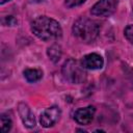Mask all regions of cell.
Returning a JSON list of instances; mask_svg holds the SVG:
<instances>
[{"label": "cell", "mask_w": 133, "mask_h": 133, "mask_svg": "<svg viewBox=\"0 0 133 133\" xmlns=\"http://www.w3.org/2000/svg\"><path fill=\"white\" fill-rule=\"evenodd\" d=\"M3 24L7 26H15L17 24V20L12 16H8L3 20Z\"/></svg>", "instance_id": "cell-14"}, {"label": "cell", "mask_w": 133, "mask_h": 133, "mask_svg": "<svg viewBox=\"0 0 133 133\" xmlns=\"http://www.w3.org/2000/svg\"><path fill=\"white\" fill-rule=\"evenodd\" d=\"M118 0H99L90 9V14L97 17H110L116 10Z\"/></svg>", "instance_id": "cell-4"}, {"label": "cell", "mask_w": 133, "mask_h": 133, "mask_svg": "<svg viewBox=\"0 0 133 133\" xmlns=\"http://www.w3.org/2000/svg\"><path fill=\"white\" fill-rule=\"evenodd\" d=\"M47 54H48V57L50 58L51 61L57 62L61 58V54H62L61 47L57 44H53L52 46H50L47 49Z\"/></svg>", "instance_id": "cell-10"}, {"label": "cell", "mask_w": 133, "mask_h": 133, "mask_svg": "<svg viewBox=\"0 0 133 133\" xmlns=\"http://www.w3.org/2000/svg\"><path fill=\"white\" fill-rule=\"evenodd\" d=\"M96 113V108L91 105L83 107V108H79L76 110L75 114H74V119L76 121V123H78L79 125H88Z\"/></svg>", "instance_id": "cell-7"}, {"label": "cell", "mask_w": 133, "mask_h": 133, "mask_svg": "<svg viewBox=\"0 0 133 133\" xmlns=\"http://www.w3.org/2000/svg\"><path fill=\"white\" fill-rule=\"evenodd\" d=\"M82 65L86 70H100L104 65V60L100 54L97 53H89L81 59Z\"/></svg>", "instance_id": "cell-8"}, {"label": "cell", "mask_w": 133, "mask_h": 133, "mask_svg": "<svg viewBox=\"0 0 133 133\" xmlns=\"http://www.w3.org/2000/svg\"><path fill=\"white\" fill-rule=\"evenodd\" d=\"M8 1H10V0H0V4H4V3L8 2Z\"/></svg>", "instance_id": "cell-15"}, {"label": "cell", "mask_w": 133, "mask_h": 133, "mask_svg": "<svg viewBox=\"0 0 133 133\" xmlns=\"http://www.w3.org/2000/svg\"><path fill=\"white\" fill-rule=\"evenodd\" d=\"M0 118H1V131L3 133L8 132L12 126V122H11L10 117L8 115H6L5 113H2Z\"/></svg>", "instance_id": "cell-11"}, {"label": "cell", "mask_w": 133, "mask_h": 133, "mask_svg": "<svg viewBox=\"0 0 133 133\" xmlns=\"http://www.w3.org/2000/svg\"><path fill=\"white\" fill-rule=\"evenodd\" d=\"M24 77L28 82H36L42 79L43 77V71L39 69H26L24 72Z\"/></svg>", "instance_id": "cell-9"}, {"label": "cell", "mask_w": 133, "mask_h": 133, "mask_svg": "<svg viewBox=\"0 0 133 133\" xmlns=\"http://www.w3.org/2000/svg\"><path fill=\"white\" fill-rule=\"evenodd\" d=\"M31 31L39 39L49 42L61 37L62 29L60 24L47 16H38L31 22Z\"/></svg>", "instance_id": "cell-1"}, {"label": "cell", "mask_w": 133, "mask_h": 133, "mask_svg": "<svg viewBox=\"0 0 133 133\" xmlns=\"http://www.w3.org/2000/svg\"><path fill=\"white\" fill-rule=\"evenodd\" d=\"M86 0H65L64 3L68 7L72 8V7H75V6H79L81 4H83Z\"/></svg>", "instance_id": "cell-13"}, {"label": "cell", "mask_w": 133, "mask_h": 133, "mask_svg": "<svg viewBox=\"0 0 133 133\" xmlns=\"http://www.w3.org/2000/svg\"><path fill=\"white\" fill-rule=\"evenodd\" d=\"M73 34L84 43L94 42L100 33V25L98 22L86 17H80L73 25Z\"/></svg>", "instance_id": "cell-2"}, {"label": "cell", "mask_w": 133, "mask_h": 133, "mask_svg": "<svg viewBox=\"0 0 133 133\" xmlns=\"http://www.w3.org/2000/svg\"><path fill=\"white\" fill-rule=\"evenodd\" d=\"M85 70L86 69L82 65L81 61L73 58L65 60L61 68L64 79L72 84H80L86 80L87 74Z\"/></svg>", "instance_id": "cell-3"}, {"label": "cell", "mask_w": 133, "mask_h": 133, "mask_svg": "<svg viewBox=\"0 0 133 133\" xmlns=\"http://www.w3.org/2000/svg\"><path fill=\"white\" fill-rule=\"evenodd\" d=\"M18 112H19V115H20L25 127L30 129V128H33L35 126L36 121H35L34 114L31 111L30 107L26 103L21 102L18 104Z\"/></svg>", "instance_id": "cell-6"}, {"label": "cell", "mask_w": 133, "mask_h": 133, "mask_svg": "<svg viewBox=\"0 0 133 133\" xmlns=\"http://www.w3.org/2000/svg\"><path fill=\"white\" fill-rule=\"evenodd\" d=\"M124 34H125L126 38H127L131 44H133V25H128V26L125 28Z\"/></svg>", "instance_id": "cell-12"}, {"label": "cell", "mask_w": 133, "mask_h": 133, "mask_svg": "<svg viewBox=\"0 0 133 133\" xmlns=\"http://www.w3.org/2000/svg\"><path fill=\"white\" fill-rule=\"evenodd\" d=\"M61 116V110L58 106H51L45 109L39 116V123L44 128H50L54 126Z\"/></svg>", "instance_id": "cell-5"}, {"label": "cell", "mask_w": 133, "mask_h": 133, "mask_svg": "<svg viewBox=\"0 0 133 133\" xmlns=\"http://www.w3.org/2000/svg\"><path fill=\"white\" fill-rule=\"evenodd\" d=\"M33 2H42V1H44V0H32Z\"/></svg>", "instance_id": "cell-16"}]
</instances>
